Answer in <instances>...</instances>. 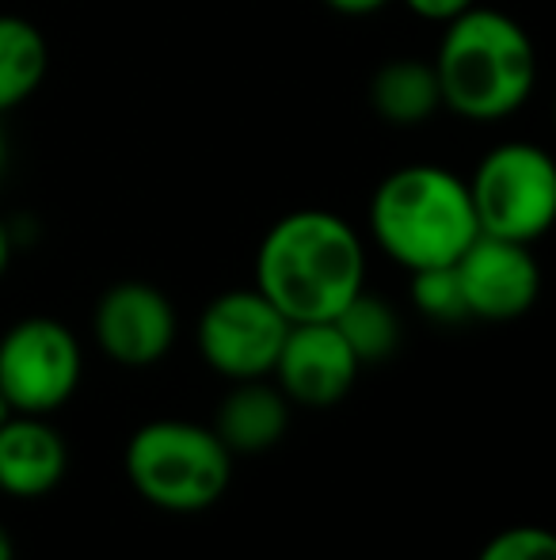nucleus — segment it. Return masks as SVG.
I'll return each mask as SVG.
<instances>
[{
	"label": "nucleus",
	"mask_w": 556,
	"mask_h": 560,
	"mask_svg": "<svg viewBox=\"0 0 556 560\" xmlns=\"http://www.w3.org/2000/svg\"><path fill=\"white\" fill-rule=\"evenodd\" d=\"M366 287V248L332 210H294L268 229L256 252V290L289 320H335Z\"/></svg>",
	"instance_id": "obj_1"
},
{
	"label": "nucleus",
	"mask_w": 556,
	"mask_h": 560,
	"mask_svg": "<svg viewBox=\"0 0 556 560\" xmlns=\"http://www.w3.org/2000/svg\"><path fill=\"white\" fill-rule=\"evenodd\" d=\"M442 107L473 122H496L527 107L537 84V50L507 12L473 4L446 23L435 54Z\"/></svg>",
	"instance_id": "obj_2"
},
{
	"label": "nucleus",
	"mask_w": 556,
	"mask_h": 560,
	"mask_svg": "<svg viewBox=\"0 0 556 560\" xmlns=\"http://www.w3.org/2000/svg\"><path fill=\"white\" fill-rule=\"evenodd\" d=\"M370 233L393 264L423 271L458 264L481 229L469 184L458 172L438 164H404L374 187Z\"/></svg>",
	"instance_id": "obj_3"
},
{
	"label": "nucleus",
	"mask_w": 556,
	"mask_h": 560,
	"mask_svg": "<svg viewBox=\"0 0 556 560\" xmlns=\"http://www.w3.org/2000/svg\"><path fill=\"white\" fill-rule=\"evenodd\" d=\"M127 477L141 500L171 515L214 508L233 477V454L202 423L153 420L127 443Z\"/></svg>",
	"instance_id": "obj_4"
},
{
	"label": "nucleus",
	"mask_w": 556,
	"mask_h": 560,
	"mask_svg": "<svg viewBox=\"0 0 556 560\" xmlns=\"http://www.w3.org/2000/svg\"><path fill=\"white\" fill-rule=\"evenodd\" d=\"M469 184L476 229L504 241L534 244L556 218V164L542 145L504 141L488 149Z\"/></svg>",
	"instance_id": "obj_5"
},
{
	"label": "nucleus",
	"mask_w": 556,
	"mask_h": 560,
	"mask_svg": "<svg viewBox=\"0 0 556 560\" xmlns=\"http://www.w3.org/2000/svg\"><path fill=\"white\" fill-rule=\"evenodd\" d=\"M84 354L54 317H23L0 336V397L8 412L46 416L76 393Z\"/></svg>",
	"instance_id": "obj_6"
},
{
	"label": "nucleus",
	"mask_w": 556,
	"mask_h": 560,
	"mask_svg": "<svg viewBox=\"0 0 556 560\" xmlns=\"http://www.w3.org/2000/svg\"><path fill=\"white\" fill-rule=\"evenodd\" d=\"M289 320L260 290H225L199 317V351L214 374L252 382L275 370Z\"/></svg>",
	"instance_id": "obj_7"
},
{
	"label": "nucleus",
	"mask_w": 556,
	"mask_h": 560,
	"mask_svg": "<svg viewBox=\"0 0 556 560\" xmlns=\"http://www.w3.org/2000/svg\"><path fill=\"white\" fill-rule=\"evenodd\" d=\"M465 298V313L476 320H514L534 310L542 294V271L530 244L476 233V241L453 264Z\"/></svg>",
	"instance_id": "obj_8"
},
{
	"label": "nucleus",
	"mask_w": 556,
	"mask_h": 560,
	"mask_svg": "<svg viewBox=\"0 0 556 560\" xmlns=\"http://www.w3.org/2000/svg\"><path fill=\"white\" fill-rule=\"evenodd\" d=\"M92 332H96V343L107 359L119 362V366L141 370L156 366L171 351L179 320L164 290L127 279L104 290L96 313H92Z\"/></svg>",
	"instance_id": "obj_9"
},
{
	"label": "nucleus",
	"mask_w": 556,
	"mask_h": 560,
	"mask_svg": "<svg viewBox=\"0 0 556 560\" xmlns=\"http://www.w3.org/2000/svg\"><path fill=\"white\" fill-rule=\"evenodd\" d=\"M358 370L363 366L347 339L340 336V328L332 320H309V325H289L271 374L286 400L328 408L347 397Z\"/></svg>",
	"instance_id": "obj_10"
},
{
	"label": "nucleus",
	"mask_w": 556,
	"mask_h": 560,
	"mask_svg": "<svg viewBox=\"0 0 556 560\" xmlns=\"http://www.w3.org/2000/svg\"><path fill=\"white\" fill-rule=\"evenodd\" d=\"M69 469V446L43 416H8L0 423V492L46 495Z\"/></svg>",
	"instance_id": "obj_11"
},
{
	"label": "nucleus",
	"mask_w": 556,
	"mask_h": 560,
	"mask_svg": "<svg viewBox=\"0 0 556 560\" xmlns=\"http://www.w3.org/2000/svg\"><path fill=\"white\" fill-rule=\"evenodd\" d=\"M286 428L289 400L263 377H252V382H237L225 393L210 431L222 439L229 454H263L286 435Z\"/></svg>",
	"instance_id": "obj_12"
},
{
	"label": "nucleus",
	"mask_w": 556,
	"mask_h": 560,
	"mask_svg": "<svg viewBox=\"0 0 556 560\" xmlns=\"http://www.w3.org/2000/svg\"><path fill=\"white\" fill-rule=\"evenodd\" d=\"M370 104L389 126H423L435 112H442L435 66L423 58H393L374 73Z\"/></svg>",
	"instance_id": "obj_13"
},
{
	"label": "nucleus",
	"mask_w": 556,
	"mask_h": 560,
	"mask_svg": "<svg viewBox=\"0 0 556 560\" xmlns=\"http://www.w3.org/2000/svg\"><path fill=\"white\" fill-rule=\"evenodd\" d=\"M50 46L46 35L23 15L0 12V115L27 104L46 81Z\"/></svg>",
	"instance_id": "obj_14"
},
{
	"label": "nucleus",
	"mask_w": 556,
	"mask_h": 560,
	"mask_svg": "<svg viewBox=\"0 0 556 560\" xmlns=\"http://www.w3.org/2000/svg\"><path fill=\"white\" fill-rule=\"evenodd\" d=\"M340 328V336L347 339V347L355 351L358 366H374V362H386L401 347V317L386 298L370 294V290H358L332 320Z\"/></svg>",
	"instance_id": "obj_15"
},
{
	"label": "nucleus",
	"mask_w": 556,
	"mask_h": 560,
	"mask_svg": "<svg viewBox=\"0 0 556 560\" xmlns=\"http://www.w3.org/2000/svg\"><path fill=\"white\" fill-rule=\"evenodd\" d=\"M412 305H416L427 320H438V325H458V320H465L469 313H465V298H461V282H458L453 264L412 271Z\"/></svg>",
	"instance_id": "obj_16"
},
{
	"label": "nucleus",
	"mask_w": 556,
	"mask_h": 560,
	"mask_svg": "<svg viewBox=\"0 0 556 560\" xmlns=\"http://www.w3.org/2000/svg\"><path fill=\"white\" fill-rule=\"evenodd\" d=\"M476 560H556V538L545 526H511L499 530Z\"/></svg>",
	"instance_id": "obj_17"
},
{
	"label": "nucleus",
	"mask_w": 556,
	"mask_h": 560,
	"mask_svg": "<svg viewBox=\"0 0 556 560\" xmlns=\"http://www.w3.org/2000/svg\"><path fill=\"white\" fill-rule=\"evenodd\" d=\"M476 0H404V8H409L412 15H419V20H427V23H450V20H458L461 12H469Z\"/></svg>",
	"instance_id": "obj_18"
},
{
	"label": "nucleus",
	"mask_w": 556,
	"mask_h": 560,
	"mask_svg": "<svg viewBox=\"0 0 556 560\" xmlns=\"http://www.w3.org/2000/svg\"><path fill=\"white\" fill-rule=\"evenodd\" d=\"M324 4L340 15H374L386 4H393V0H324Z\"/></svg>",
	"instance_id": "obj_19"
},
{
	"label": "nucleus",
	"mask_w": 556,
	"mask_h": 560,
	"mask_svg": "<svg viewBox=\"0 0 556 560\" xmlns=\"http://www.w3.org/2000/svg\"><path fill=\"white\" fill-rule=\"evenodd\" d=\"M8 264H12V233H8V225L0 222V279H4Z\"/></svg>",
	"instance_id": "obj_20"
},
{
	"label": "nucleus",
	"mask_w": 556,
	"mask_h": 560,
	"mask_svg": "<svg viewBox=\"0 0 556 560\" xmlns=\"http://www.w3.org/2000/svg\"><path fill=\"white\" fill-rule=\"evenodd\" d=\"M15 553H12V538H8V530L0 526V560H12Z\"/></svg>",
	"instance_id": "obj_21"
},
{
	"label": "nucleus",
	"mask_w": 556,
	"mask_h": 560,
	"mask_svg": "<svg viewBox=\"0 0 556 560\" xmlns=\"http://www.w3.org/2000/svg\"><path fill=\"white\" fill-rule=\"evenodd\" d=\"M4 168H8V133L0 126V176H4Z\"/></svg>",
	"instance_id": "obj_22"
},
{
	"label": "nucleus",
	"mask_w": 556,
	"mask_h": 560,
	"mask_svg": "<svg viewBox=\"0 0 556 560\" xmlns=\"http://www.w3.org/2000/svg\"><path fill=\"white\" fill-rule=\"evenodd\" d=\"M8 420V405H4V397H0V423Z\"/></svg>",
	"instance_id": "obj_23"
}]
</instances>
